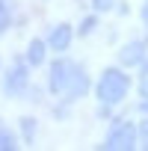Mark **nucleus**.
<instances>
[{"mask_svg": "<svg viewBox=\"0 0 148 151\" xmlns=\"http://www.w3.org/2000/svg\"><path fill=\"white\" fill-rule=\"evenodd\" d=\"M45 56H47V45H45L42 39H33V42L27 45V65H42Z\"/></svg>", "mask_w": 148, "mask_h": 151, "instance_id": "6e6552de", "label": "nucleus"}, {"mask_svg": "<svg viewBox=\"0 0 148 151\" xmlns=\"http://www.w3.org/2000/svg\"><path fill=\"white\" fill-rule=\"evenodd\" d=\"M142 21H145V27H148V0L142 3Z\"/></svg>", "mask_w": 148, "mask_h": 151, "instance_id": "dca6fc26", "label": "nucleus"}, {"mask_svg": "<svg viewBox=\"0 0 148 151\" xmlns=\"http://www.w3.org/2000/svg\"><path fill=\"white\" fill-rule=\"evenodd\" d=\"M27 86H30L27 65H24V62H15V65L9 68V74H6V80H3V92L15 98V95H24V92H27Z\"/></svg>", "mask_w": 148, "mask_h": 151, "instance_id": "7ed1b4c3", "label": "nucleus"}, {"mask_svg": "<svg viewBox=\"0 0 148 151\" xmlns=\"http://www.w3.org/2000/svg\"><path fill=\"white\" fill-rule=\"evenodd\" d=\"M68 71H71V62L68 59H56L50 62V77H47V89L53 95L65 92V83H68Z\"/></svg>", "mask_w": 148, "mask_h": 151, "instance_id": "39448f33", "label": "nucleus"}, {"mask_svg": "<svg viewBox=\"0 0 148 151\" xmlns=\"http://www.w3.org/2000/svg\"><path fill=\"white\" fill-rule=\"evenodd\" d=\"M104 145L113 148V151H127V148H133V145H136V124H130V122H116Z\"/></svg>", "mask_w": 148, "mask_h": 151, "instance_id": "f03ea898", "label": "nucleus"}, {"mask_svg": "<svg viewBox=\"0 0 148 151\" xmlns=\"http://www.w3.org/2000/svg\"><path fill=\"white\" fill-rule=\"evenodd\" d=\"M139 110H142V113H148V101H142V104H139Z\"/></svg>", "mask_w": 148, "mask_h": 151, "instance_id": "f3484780", "label": "nucleus"}, {"mask_svg": "<svg viewBox=\"0 0 148 151\" xmlns=\"http://www.w3.org/2000/svg\"><path fill=\"white\" fill-rule=\"evenodd\" d=\"M0 148H3V151H12V148H15V136L6 133V130H0Z\"/></svg>", "mask_w": 148, "mask_h": 151, "instance_id": "f8f14e48", "label": "nucleus"}, {"mask_svg": "<svg viewBox=\"0 0 148 151\" xmlns=\"http://www.w3.org/2000/svg\"><path fill=\"white\" fill-rule=\"evenodd\" d=\"M130 89V77L121 71V68H104L101 74V80L95 86V95L101 104H119Z\"/></svg>", "mask_w": 148, "mask_h": 151, "instance_id": "f257e3e1", "label": "nucleus"}, {"mask_svg": "<svg viewBox=\"0 0 148 151\" xmlns=\"http://www.w3.org/2000/svg\"><path fill=\"white\" fill-rule=\"evenodd\" d=\"M136 139L142 142V148H148V119H145V122L136 127Z\"/></svg>", "mask_w": 148, "mask_h": 151, "instance_id": "ddd939ff", "label": "nucleus"}, {"mask_svg": "<svg viewBox=\"0 0 148 151\" xmlns=\"http://www.w3.org/2000/svg\"><path fill=\"white\" fill-rule=\"evenodd\" d=\"M71 39H74V27H71V24H56V27L50 30V36H47V45L62 53V50L71 45Z\"/></svg>", "mask_w": 148, "mask_h": 151, "instance_id": "0eeeda50", "label": "nucleus"}, {"mask_svg": "<svg viewBox=\"0 0 148 151\" xmlns=\"http://www.w3.org/2000/svg\"><path fill=\"white\" fill-rule=\"evenodd\" d=\"M89 74H86V68H80V65H74L71 62V71H68V83H65V95L68 98H83L86 92H89Z\"/></svg>", "mask_w": 148, "mask_h": 151, "instance_id": "20e7f679", "label": "nucleus"}, {"mask_svg": "<svg viewBox=\"0 0 148 151\" xmlns=\"http://www.w3.org/2000/svg\"><path fill=\"white\" fill-rule=\"evenodd\" d=\"M95 24H98V18H95V15H89V18L80 24V36H89V33L95 30Z\"/></svg>", "mask_w": 148, "mask_h": 151, "instance_id": "4468645a", "label": "nucleus"}, {"mask_svg": "<svg viewBox=\"0 0 148 151\" xmlns=\"http://www.w3.org/2000/svg\"><path fill=\"white\" fill-rule=\"evenodd\" d=\"M145 59V42H127L121 50H119V62L133 68V65H142Z\"/></svg>", "mask_w": 148, "mask_h": 151, "instance_id": "423d86ee", "label": "nucleus"}, {"mask_svg": "<svg viewBox=\"0 0 148 151\" xmlns=\"http://www.w3.org/2000/svg\"><path fill=\"white\" fill-rule=\"evenodd\" d=\"M9 21H12V15H9V3H6V0H0V33L9 27Z\"/></svg>", "mask_w": 148, "mask_h": 151, "instance_id": "9d476101", "label": "nucleus"}, {"mask_svg": "<svg viewBox=\"0 0 148 151\" xmlns=\"http://www.w3.org/2000/svg\"><path fill=\"white\" fill-rule=\"evenodd\" d=\"M139 92L148 98V56L142 59V71H139Z\"/></svg>", "mask_w": 148, "mask_h": 151, "instance_id": "1a4fd4ad", "label": "nucleus"}, {"mask_svg": "<svg viewBox=\"0 0 148 151\" xmlns=\"http://www.w3.org/2000/svg\"><path fill=\"white\" fill-rule=\"evenodd\" d=\"M21 130H24V136H27V139H33V136H36V119L24 116V119H21Z\"/></svg>", "mask_w": 148, "mask_h": 151, "instance_id": "9b49d317", "label": "nucleus"}, {"mask_svg": "<svg viewBox=\"0 0 148 151\" xmlns=\"http://www.w3.org/2000/svg\"><path fill=\"white\" fill-rule=\"evenodd\" d=\"M113 3H116V0H92V6H95L98 12H107V9H113Z\"/></svg>", "mask_w": 148, "mask_h": 151, "instance_id": "2eb2a0df", "label": "nucleus"}]
</instances>
